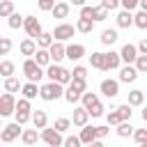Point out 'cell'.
<instances>
[{"label":"cell","instance_id":"cell-1","mask_svg":"<svg viewBox=\"0 0 147 147\" xmlns=\"http://www.w3.org/2000/svg\"><path fill=\"white\" fill-rule=\"evenodd\" d=\"M46 76L51 78V83H60V85H69V83L74 80V74H71L69 69L60 67V64H51V67L46 69Z\"/></svg>","mask_w":147,"mask_h":147},{"label":"cell","instance_id":"cell-2","mask_svg":"<svg viewBox=\"0 0 147 147\" xmlns=\"http://www.w3.org/2000/svg\"><path fill=\"white\" fill-rule=\"evenodd\" d=\"M23 74H25L28 83H39V80H41V76H44L46 71L37 64V60H34V57H28V60L23 62Z\"/></svg>","mask_w":147,"mask_h":147},{"label":"cell","instance_id":"cell-3","mask_svg":"<svg viewBox=\"0 0 147 147\" xmlns=\"http://www.w3.org/2000/svg\"><path fill=\"white\" fill-rule=\"evenodd\" d=\"M83 94H85V80H71L69 83V87L64 90V99L69 101V103H78L80 99H83Z\"/></svg>","mask_w":147,"mask_h":147},{"label":"cell","instance_id":"cell-4","mask_svg":"<svg viewBox=\"0 0 147 147\" xmlns=\"http://www.w3.org/2000/svg\"><path fill=\"white\" fill-rule=\"evenodd\" d=\"M39 96H41L44 101H55V99L64 96V90H62V85H60V83H46V85H41Z\"/></svg>","mask_w":147,"mask_h":147},{"label":"cell","instance_id":"cell-5","mask_svg":"<svg viewBox=\"0 0 147 147\" xmlns=\"http://www.w3.org/2000/svg\"><path fill=\"white\" fill-rule=\"evenodd\" d=\"M23 131H25V129H21V124H18V122H11V124L2 126L0 140H2V142H11V140H16L18 136H23Z\"/></svg>","mask_w":147,"mask_h":147},{"label":"cell","instance_id":"cell-6","mask_svg":"<svg viewBox=\"0 0 147 147\" xmlns=\"http://www.w3.org/2000/svg\"><path fill=\"white\" fill-rule=\"evenodd\" d=\"M41 140L48 145V147H60V145H64V140H62V133L53 126V129H41Z\"/></svg>","mask_w":147,"mask_h":147},{"label":"cell","instance_id":"cell-7","mask_svg":"<svg viewBox=\"0 0 147 147\" xmlns=\"http://www.w3.org/2000/svg\"><path fill=\"white\" fill-rule=\"evenodd\" d=\"M25 32H28V37L30 39H39L41 34H44V30H41V23H39V18L37 16H25Z\"/></svg>","mask_w":147,"mask_h":147},{"label":"cell","instance_id":"cell-8","mask_svg":"<svg viewBox=\"0 0 147 147\" xmlns=\"http://www.w3.org/2000/svg\"><path fill=\"white\" fill-rule=\"evenodd\" d=\"M11 113H16V99H14V94L5 92L0 96V115L2 117H9Z\"/></svg>","mask_w":147,"mask_h":147},{"label":"cell","instance_id":"cell-9","mask_svg":"<svg viewBox=\"0 0 147 147\" xmlns=\"http://www.w3.org/2000/svg\"><path fill=\"white\" fill-rule=\"evenodd\" d=\"M74 32H76L74 25H69V23H60V25L53 30V37H55V41H67V39L74 37Z\"/></svg>","mask_w":147,"mask_h":147},{"label":"cell","instance_id":"cell-10","mask_svg":"<svg viewBox=\"0 0 147 147\" xmlns=\"http://www.w3.org/2000/svg\"><path fill=\"white\" fill-rule=\"evenodd\" d=\"M101 94H103V96H108V99L117 96V94H119V80H113V78L101 80Z\"/></svg>","mask_w":147,"mask_h":147},{"label":"cell","instance_id":"cell-11","mask_svg":"<svg viewBox=\"0 0 147 147\" xmlns=\"http://www.w3.org/2000/svg\"><path fill=\"white\" fill-rule=\"evenodd\" d=\"M119 55H122V60L126 62V64H136V60H138V46H133V44H124L122 46V51H119Z\"/></svg>","mask_w":147,"mask_h":147},{"label":"cell","instance_id":"cell-12","mask_svg":"<svg viewBox=\"0 0 147 147\" xmlns=\"http://www.w3.org/2000/svg\"><path fill=\"white\" fill-rule=\"evenodd\" d=\"M48 53H51V60H53V64H57L62 57H67V46H64L62 41H55V44L48 48Z\"/></svg>","mask_w":147,"mask_h":147},{"label":"cell","instance_id":"cell-13","mask_svg":"<svg viewBox=\"0 0 147 147\" xmlns=\"http://www.w3.org/2000/svg\"><path fill=\"white\" fill-rule=\"evenodd\" d=\"M138 69L133 67V64H126L122 71H119V83H136L138 80Z\"/></svg>","mask_w":147,"mask_h":147},{"label":"cell","instance_id":"cell-14","mask_svg":"<svg viewBox=\"0 0 147 147\" xmlns=\"http://www.w3.org/2000/svg\"><path fill=\"white\" fill-rule=\"evenodd\" d=\"M87 119H90V113H87V108H83V106H78V108H74V126H87Z\"/></svg>","mask_w":147,"mask_h":147},{"label":"cell","instance_id":"cell-15","mask_svg":"<svg viewBox=\"0 0 147 147\" xmlns=\"http://www.w3.org/2000/svg\"><path fill=\"white\" fill-rule=\"evenodd\" d=\"M83 55H85V46H83V44H69V46H67V57H69L71 62L80 60Z\"/></svg>","mask_w":147,"mask_h":147},{"label":"cell","instance_id":"cell-16","mask_svg":"<svg viewBox=\"0 0 147 147\" xmlns=\"http://www.w3.org/2000/svg\"><path fill=\"white\" fill-rule=\"evenodd\" d=\"M78 138L83 140V145H92L94 140H99V138H96V126H83Z\"/></svg>","mask_w":147,"mask_h":147},{"label":"cell","instance_id":"cell-17","mask_svg":"<svg viewBox=\"0 0 147 147\" xmlns=\"http://www.w3.org/2000/svg\"><path fill=\"white\" fill-rule=\"evenodd\" d=\"M115 21H117V25H119V28H131V25H133V14H131V11H126V9H122V11L117 14V18H115Z\"/></svg>","mask_w":147,"mask_h":147},{"label":"cell","instance_id":"cell-18","mask_svg":"<svg viewBox=\"0 0 147 147\" xmlns=\"http://www.w3.org/2000/svg\"><path fill=\"white\" fill-rule=\"evenodd\" d=\"M18 51H21L23 55H28V57H30V55H34L39 48H37L34 39H23V41H21V46H18Z\"/></svg>","mask_w":147,"mask_h":147},{"label":"cell","instance_id":"cell-19","mask_svg":"<svg viewBox=\"0 0 147 147\" xmlns=\"http://www.w3.org/2000/svg\"><path fill=\"white\" fill-rule=\"evenodd\" d=\"M34 60H37V64L39 67H51V53H48V48H39L37 53H34Z\"/></svg>","mask_w":147,"mask_h":147},{"label":"cell","instance_id":"cell-20","mask_svg":"<svg viewBox=\"0 0 147 147\" xmlns=\"http://www.w3.org/2000/svg\"><path fill=\"white\" fill-rule=\"evenodd\" d=\"M90 64L94 67V69H101V71H106V53H92L90 55Z\"/></svg>","mask_w":147,"mask_h":147},{"label":"cell","instance_id":"cell-21","mask_svg":"<svg viewBox=\"0 0 147 147\" xmlns=\"http://www.w3.org/2000/svg\"><path fill=\"white\" fill-rule=\"evenodd\" d=\"M119 62H122V55H119V53H115V51L106 53V71L117 69V67H119Z\"/></svg>","mask_w":147,"mask_h":147},{"label":"cell","instance_id":"cell-22","mask_svg":"<svg viewBox=\"0 0 147 147\" xmlns=\"http://www.w3.org/2000/svg\"><path fill=\"white\" fill-rule=\"evenodd\" d=\"M21 92H23V99H30V101H32L34 96H39V92H41V87H37V83H25Z\"/></svg>","mask_w":147,"mask_h":147},{"label":"cell","instance_id":"cell-23","mask_svg":"<svg viewBox=\"0 0 147 147\" xmlns=\"http://www.w3.org/2000/svg\"><path fill=\"white\" fill-rule=\"evenodd\" d=\"M32 124H34V129H46V124H48L46 113L44 110H34L32 113Z\"/></svg>","mask_w":147,"mask_h":147},{"label":"cell","instance_id":"cell-24","mask_svg":"<svg viewBox=\"0 0 147 147\" xmlns=\"http://www.w3.org/2000/svg\"><path fill=\"white\" fill-rule=\"evenodd\" d=\"M51 14H53V18H67L69 16V2H57Z\"/></svg>","mask_w":147,"mask_h":147},{"label":"cell","instance_id":"cell-25","mask_svg":"<svg viewBox=\"0 0 147 147\" xmlns=\"http://www.w3.org/2000/svg\"><path fill=\"white\" fill-rule=\"evenodd\" d=\"M142 101H145V92L142 90H131L129 92V106H142Z\"/></svg>","mask_w":147,"mask_h":147},{"label":"cell","instance_id":"cell-26","mask_svg":"<svg viewBox=\"0 0 147 147\" xmlns=\"http://www.w3.org/2000/svg\"><path fill=\"white\" fill-rule=\"evenodd\" d=\"M7 25H9L11 30H18V28H23V25H25V16H21V14L16 11V14H11V16L7 18Z\"/></svg>","mask_w":147,"mask_h":147},{"label":"cell","instance_id":"cell-27","mask_svg":"<svg viewBox=\"0 0 147 147\" xmlns=\"http://www.w3.org/2000/svg\"><path fill=\"white\" fill-rule=\"evenodd\" d=\"M39 138H41V136L37 133V129H25V131H23V136H21V140H23L25 145H34Z\"/></svg>","mask_w":147,"mask_h":147},{"label":"cell","instance_id":"cell-28","mask_svg":"<svg viewBox=\"0 0 147 147\" xmlns=\"http://www.w3.org/2000/svg\"><path fill=\"white\" fill-rule=\"evenodd\" d=\"M11 14H16L14 11V2L11 0H2L0 2V18H9Z\"/></svg>","mask_w":147,"mask_h":147},{"label":"cell","instance_id":"cell-29","mask_svg":"<svg viewBox=\"0 0 147 147\" xmlns=\"http://www.w3.org/2000/svg\"><path fill=\"white\" fill-rule=\"evenodd\" d=\"M115 41H117V30H113V28H110V30H103V32H101V44L113 46Z\"/></svg>","mask_w":147,"mask_h":147},{"label":"cell","instance_id":"cell-30","mask_svg":"<svg viewBox=\"0 0 147 147\" xmlns=\"http://www.w3.org/2000/svg\"><path fill=\"white\" fill-rule=\"evenodd\" d=\"M92 28H94V21H87V18H78V21H76V30L83 32V34L92 32Z\"/></svg>","mask_w":147,"mask_h":147},{"label":"cell","instance_id":"cell-31","mask_svg":"<svg viewBox=\"0 0 147 147\" xmlns=\"http://www.w3.org/2000/svg\"><path fill=\"white\" fill-rule=\"evenodd\" d=\"M53 44H55V39H53V32H44V34L37 39V46H39V48H51Z\"/></svg>","mask_w":147,"mask_h":147},{"label":"cell","instance_id":"cell-32","mask_svg":"<svg viewBox=\"0 0 147 147\" xmlns=\"http://www.w3.org/2000/svg\"><path fill=\"white\" fill-rule=\"evenodd\" d=\"M16 71V67H14V62H9V60H5L2 64H0V76L2 78H11V74Z\"/></svg>","mask_w":147,"mask_h":147},{"label":"cell","instance_id":"cell-33","mask_svg":"<svg viewBox=\"0 0 147 147\" xmlns=\"http://www.w3.org/2000/svg\"><path fill=\"white\" fill-rule=\"evenodd\" d=\"M80 101H83V108H87V110H90V108H92L94 103H99V96H96L94 92H85Z\"/></svg>","mask_w":147,"mask_h":147},{"label":"cell","instance_id":"cell-34","mask_svg":"<svg viewBox=\"0 0 147 147\" xmlns=\"http://www.w3.org/2000/svg\"><path fill=\"white\" fill-rule=\"evenodd\" d=\"M133 106H129V103H122V106H117V113H119V117H122V122H131V115H133V110H131Z\"/></svg>","mask_w":147,"mask_h":147},{"label":"cell","instance_id":"cell-35","mask_svg":"<svg viewBox=\"0 0 147 147\" xmlns=\"http://www.w3.org/2000/svg\"><path fill=\"white\" fill-rule=\"evenodd\" d=\"M136 131H133V126H131V122H122L119 126H117V136L119 138H129V136H133Z\"/></svg>","mask_w":147,"mask_h":147},{"label":"cell","instance_id":"cell-36","mask_svg":"<svg viewBox=\"0 0 147 147\" xmlns=\"http://www.w3.org/2000/svg\"><path fill=\"white\" fill-rule=\"evenodd\" d=\"M16 90H23V85L18 83V78H5V92H16Z\"/></svg>","mask_w":147,"mask_h":147},{"label":"cell","instance_id":"cell-37","mask_svg":"<svg viewBox=\"0 0 147 147\" xmlns=\"http://www.w3.org/2000/svg\"><path fill=\"white\" fill-rule=\"evenodd\" d=\"M133 25H136V28H140V30H145V28H147V11H142V9H140V11L133 16Z\"/></svg>","mask_w":147,"mask_h":147},{"label":"cell","instance_id":"cell-38","mask_svg":"<svg viewBox=\"0 0 147 147\" xmlns=\"http://www.w3.org/2000/svg\"><path fill=\"white\" fill-rule=\"evenodd\" d=\"M106 119H108V124H110V126H119V124H122V117H119L117 108H115V110H110V113L106 115Z\"/></svg>","mask_w":147,"mask_h":147},{"label":"cell","instance_id":"cell-39","mask_svg":"<svg viewBox=\"0 0 147 147\" xmlns=\"http://www.w3.org/2000/svg\"><path fill=\"white\" fill-rule=\"evenodd\" d=\"M69 126H71V119H67V117H57V119H55V129H57L60 133L69 131Z\"/></svg>","mask_w":147,"mask_h":147},{"label":"cell","instance_id":"cell-40","mask_svg":"<svg viewBox=\"0 0 147 147\" xmlns=\"http://www.w3.org/2000/svg\"><path fill=\"white\" fill-rule=\"evenodd\" d=\"M11 51V39L9 37H0V55H7Z\"/></svg>","mask_w":147,"mask_h":147},{"label":"cell","instance_id":"cell-41","mask_svg":"<svg viewBox=\"0 0 147 147\" xmlns=\"http://www.w3.org/2000/svg\"><path fill=\"white\" fill-rule=\"evenodd\" d=\"M71 74H74V78H76V80H85V78H87V69H85L83 64L74 67V71H71Z\"/></svg>","mask_w":147,"mask_h":147},{"label":"cell","instance_id":"cell-42","mask_svg":"<svg viewBox=\"0 0 147 147\" xmlns=\"http://www.w3.org/2000/svg\"><path fill=\"white\" fill-rule=\"evenodd\" d=\"M140 74H147V55H138V60H136V64H133Z\"/></svg>","mask_w":147,"mask_h":147},{"label":"cell","instance_id":"cell-43","mask_svg":"<svg viewBox=\"0 0 147 147\" xmlns=\"http://www.w3.org/2000/svg\"><path fill=\"white\" fill-rule=\"evenodd\" d=\"M80 18H87V21H94V7H90V5H85V7H80Z\"/></svg>","mask_w":147,"mask_h":147},{"label":"cell","instance_id":"cell-44","mask_svg":"<svg viewBox=\"0 0 147 147\" xmlns=\"http://www.w3.org/2000/svg\"><path fill=\"white\" fill-rule=\"evenodd\" d=\"M106 18H108V9L101 7V5L94 7V21H106Z\"/></svg>","mask_w":147,"mask_h":147},{"label":"cell","instance_id":"cell-45","mask_svg":"<svg viewBox=\"0 0 147 147\" xmlns=\"http://www.w3.org/2000/svg\"><path fill=\"white\" fill-rule=\"evenodd\" d=\"M16 113H30V99H18L16 101Z\"/></svg>","mask_w":147,"mask_h":147},{"label":"cell","instance_id":"cell-46","mask_svg":"<svg viewBox=\"0 0 147 147\" xmlns=\"http://www.w3.org/2000/svg\"><path fill=\"white\" fill-rule=\"evenodd\" d=\"M119 5H122V9L133 11L136 7H140V0H119Z\"/></svg>","mask_w":147,"mask_h":147},{"label":"cell","instance_id":"cell-47","mask_svg":"<svg viewBox=\"0 0 147 147\" xmlns=\"http://www.w3.org/2000/svg\"><path fill=\"white\" fill-rule=\"evenodd\" d=\"M37 5H39L41 11H53V7H55L57 2H55V0H37Z\"/></svg>","mask_w":147,"mask_h":147},{"label":"cell","instance_id":"cell-48","mask_svg":"<svg viewBox=\"0 0 147 147\" xmlns=\"http://www.w3.org/2000/svg\"><path fill=\"white\" fill-rule=\"evenodd\" d=\"M103 110H106V108H103V106H101V101H99V103H94L87 113H90L92 117H101V115H103Z\"/></svg>","mask_w":147,"mask_h":147},{"label":"cell","instance_id":"cell-49","mask_svg":"<svg viewBox=\"0 0 147 147\" xmlns=\"http://www.w3.org/2000/svg\"><path fill=\"white\" fill-rule=\"evenodd\" d=\"M133 138H136V142H138V145L147 142V129H138V131L133 133Z\"/></svg>","mask_w":147,"mask_h":147},{"label":"cell","instance_id":"cell-50","mask_svg":"<svg viewBox=\"0 0 147 147\" xmlns=\"http://www.w3.org/2000/svg\"><path fill=\"white\" fill-rule=\"evenodd\" d=\"M83 145V140L78 138V136H69L67 140H64V147H80Z\"/></svg>","mask_w":147,"mask_h":147},{"label":"cell","instance_id":"cell-51","mask_svg":"<svg viewBox=\"0 0 147 147\" xmlns=\"http://www.w3.org/2000/svg\"><path fill=\"white\" fill-rule=\"evenodd\" d=\"M101 7H106L108 11H113V9L122 7V5H119V0H101Z\"/></svg>","mask_w":147,"mask_h":147},{"label":"cell","instance_id":"cell-52","mask_svg":"<svg viewBox=\"0 0 147 147\" xmlns=\"http://www.w3.org/2000/svg\"><path fill=\"white\" fill-rule=\"evenodd\" d=\"M30 119H32V115H30V113H16V122H18L21 126H23V124H28Z\"/></svg>","mask_w":147,"mask_h":147},{"label":"cell","instance_id":"cell-53","mask_svg":"<svg viewBox=\"0 0 147 147\" xmlns=\"http://www.w3.org/2000/svg\"><path fill=\"white\" fill-rule=\"evenodd\" d=\"M108 133H110V129H108V126H96V138H99V140H103Z\"/></svg>","mask_w":147,"mask_h":147},{"label":"cell","instance_id":"cell-54","mask_svg":"<svg viewBox=\"0 0 147 147\" xmlns=\"http://www.w3.org/2000/svg\"><path fill=\"white\" fill-rule=\"evenodd\" d=\"M138 53H140V55H147V37L138 44Z\"/></svg>","mask_w":147,"mask_h":147},{"label":"cell","instance_id":"cell-55","mask_svg":"<svg viewBox=\"0 0 147 147\" xmlns=\"http://www.w3.org/2000/svg\"><path fill=\"white\" fill-rule=\"evenodd\" d=\"M71 5H76V7H85V0H71Z\"/></svg>","mask_w":147,"mask_h":147},{"label":"cell","instance_id":"cell-56","mask_svg":"<svg viewBox=\"0 0 147 147\" xmlns=\"http://www.w3.org/2000/svg\"><path fill=\"white\" fill-rule=\"evenodd\" d=\"M87 147H103V142H101V140H94V142H92V145H87Z\"/></svg>","mask_w":147,"mask_h":147},{"label":"cell","instance_id":"cell-57","mask_svg":"<svg viewBox=\"0 0 147 147\" xmlns=\"http://www.w3.org/2000/svg\"><path fill=\"white\" fill-rule=\"evenodd\" d=\"M140 9H142V11H147V0H140Z\"/></svg>","mask_w":147,"mask_h":147},{"label":"cell","instance_id":"cell-58","mask_svg":"<svg viewBox=\"0 0 147 147\" xmlns=\"http://www.w3.org/2000/svg\"><path fill=\"white\" fill-rule=\"evenodd\" d=\"M142 119L147 122V108H142Z\"/></svg>","mask_w":147,"mask_h":147},{"label":"cell","instance_id":"cell-59","mask_svg":"<svg viewBox=\"0 0 147 147\" xmlns=\"http://www.w3.org/2000/svg\"><path fill=\"white\" fill-rule=\"evenodd\" d=\"M140 147H147V142H142V145H140Z\"/></svg>","mask_w":147,"mask_h":147}]
</instances>
